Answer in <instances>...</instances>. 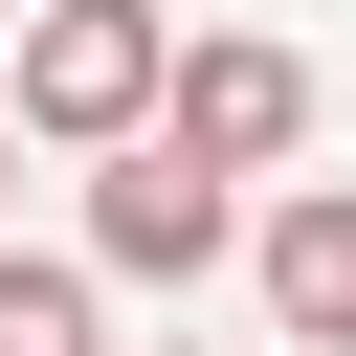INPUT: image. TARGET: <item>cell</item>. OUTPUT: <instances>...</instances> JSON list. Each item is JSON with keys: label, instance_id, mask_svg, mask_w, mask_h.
I'll use <instances>...</instances> for the list:
<instances>
[{"label": "cell", "instance_id": "obj_1", "mask_svg": "<svg viewBox=\"0 0 356 356\" xmlns=\"http://www.w3.org/2000/svg\"><path fill=\"white\" fill-rule=\"evenodd\" d=\"M222 245H245L222 156H178L156 111H134V134H89V267H111V289H200Z\"/></svg>", "mask_w": 356, "mask_h": 356}, {"label": "cell", "instance_id": "obj_2", "mask_svg": "<svg viewBox=\"0 0 356 356\" xmlns=\"http://www.w3.org/2000/svg\"><path fill=\"white\" fill-rule=\"evenodd\" d=\"M156 67H178V22H156V0H44V22H22V67H0V111L89 156V134H134V111H156Z\"/></svg>", "mask_w": 356, "mask_h": 356}, {"label": "cell", "instance_id": "obj_3", "mask_svg": "<svg viewBox=\"0 0 356 356\" xmlns=\"http://www.w3.org/2000/svg\"><path fill=\"white\" fill-rule=\"evenodd\" d=\"M156 134L222 156V178H267V156H312V67H289V44H178V67H156Z\"/></svg>", "mask_w": 356, "mask_h": 356}, {"label": "cell", "instance_id": "obj_4", "mask_svg": "<svg viewBox=\"0 0 356 356\" xmlns=\"http://www.w3.org/2000/svg\"><path fill=\"white\" fill-rule=\"evenodd\" d=\"M267 334H289V356H356V178L267 200Z\"/></svg>", "mask_w": 356, "mask_h": 356}, {"label": "cell", "instance_id": "obj_5", "mask_svg": "<svg viewBox=\"0 0 356 356\" xmlns=\"http://www.w3.org/2000/svg\"><path fill=\"white\" fill-rule=\"evenodd\" d=\"M0 356H111V334H89V267H22V245H0Z\"/></svg>", "mask_w": 356, "mask_h": 356}, {"label": "cell", "instance_id": "obj_6", "mask_svg": "<svg viewBox=\"0 0 356 356\" xmlns=\"http://www.w3.org/2000/svg\"><path fill=\"white\" fill-rule=\"evenodd\" d=\"M0 134H22V111H0Z\"/></svg>", "mask_w": 356, "mask_h": 356}]
</instances>
